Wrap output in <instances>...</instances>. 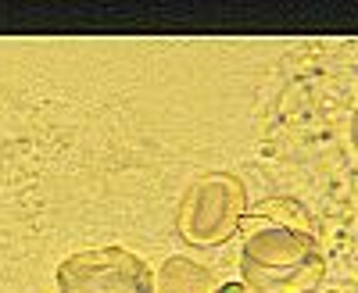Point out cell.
I'll list each match as a JSON object with an SVG mask.
<instances>
[{
	"instance_id": "5",
	"label": "cell",
	"mask_w": 358,
	"mask_h": 293,
	"mask_svg": "<svg viewBox=\"0 0 358 293\" xmlns=\"http://www.w3.org/2000/svg\"><path fill=\"white\" fill-rule=\"evenodd\" d=\"M212 293H251V290H248L244 283H219Z\"/></svg>"
},
{
	"instance_id": "6",
	"label": "cell",
	"mask_w": 358,
	"mask_h": 293,
	"mask_svg": "<svg viewBox=\"0 0 358 293\" xmlns=\"http://www.w3.org/2000/svg\"><path fill=\"white\" fill-rule=\"evenodd\" d=\"M351 143H355V154H358V111H355V119H351Z\"/></svg>"
},
{
	"instance_id": "2",
	"label": "cell",
	"mask_w": 358,
	"mask_h": 293,
	"mask_svg": "<svg viewBox=\"0 0 358 293\" xmlns=\"http://www.w3.org/2000/svg\"><path fill=\"white\" fill-rule=\"evenodd\" d=\"M251 211L248 186L233 172H204L183 190L176 208V232L194 247H222L241 232Z\"/></svg>"
},
{
	"instance_id": "3",
	"label": "cell",
	"mask_w": 358,
	"mask_h": 293,
	"mask_svg": "<svg viewBox=\"0 0 358 293\" xmlns=\"http://www.w3.org/2000/svg\"><path fill=\"white\" fill-rule=\"evenodd\" d=\"M57 293H155V269L118 243L69 254L54 272Z\"/></svg>"
},
{
	"instance_id": "4",
	"label": "cell",
	"mask_w": 358,
	"mask_h": 293,
	"mask_svg": "<svg viewBox=\"0 0 358 293\" xmlns=\"http://www.w3.org/2000/svg\"><path fill=\"white\" fill-rule=\"evenodd\" d=\"M219 286V279L212 276V269L197 265V261L176 254L155 272V293H212Z\"/></svg>"
},
{
	"instance_id": "1",
	"label": "cell",
	"mask_w": 358,
	"mask_h": 293,
	"mask_svg": "<svg viewBox=\"0 0 358 293\" xmlns=\"http://www.w3.org/2000/svg\"><path fill=\"white\" fill-rule=\"evenodd\" d=\"M241 243V283L251 293H315L326 279V257L312 225L276 222L248 211Z\"/></svg>"
}]
</instances>
